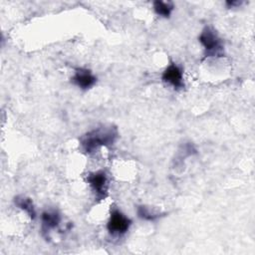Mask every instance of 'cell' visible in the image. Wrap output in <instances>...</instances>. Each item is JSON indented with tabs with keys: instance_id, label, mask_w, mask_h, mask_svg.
<instances>
[{
	"instance_id": "7",
	"label": "cell",
	"mask_w": 255,
	"mask_h": 255,
	"mask_svg": "<svg viewBox=\"0 0 255 255\" xmlns=\"http://www.w3.org/2000/svg\"><path fill=\"white\" fill-rule=\"evenodd\" d=\"M42 229L48 232L50 229L56 228L60 222V215L56 211H45L42 213Z\"/></svg>"
},
{
	"instance_id": "10",
	"label": "cell",
	"mask_w": 255,
	"mask_h": 255,
	"mask_svg": "<svg viewBox=\"0 0 255 255\" xmlns=\"http://www.w3.org/2000/svg\"><path fill=\"white\" fill-rule=\"evenodd\" d=\"M137 214L140 218L142 219H145V220H153L155 219L156 217H158L157 214H154L152 212H150L146 207L144 206H139L137 208Z\"/></svg>"
},
{
	"instance_id": "9",
	"label": "cell",
	"mask_w": 255,
	"mask_h": 255,
	"mask_svg": "<svg viewBox=\"0 0 255 255\" xmlns=\"http://www.w3.org/2000/svg\"><path fill=\"white\" fill-rule=\"evenodd\" d=\"M15 203L21 208L23 209L31 218H35L36 212H35V208L33 206V203L31 201V199L26 198V197H17L15 200Z\"/></svg>"
},
{
	"instance_id": "3",
	"label": "cell",
	"mask_w": 255,
	"mask_h": 255,
	"mask_svg": "<svg viewBox=\"0 0 255 255\" xmlns=\"http://www.w3.org/2000/svg\"><path fill=\"white\" fill-rule=\"evenodd\" d=\"M131 221L125 214H123L119 210H114L111 213L109 222H108V230L113 235H123L125 234L129 226Z\"/></svg>"
},
{
	"instance_id": "2",
	"label": "cell",
	"mask_w": 255,
	"mask_h": 255,
	"mask_svg": "<svg viewBox=\"0 0 255 255\" xmlns=\"http://www.w3.org/2000/svg\"><path fill=\"white\" fill-rule=\"evenodd\" d=\"M198 39L204 48L206 57H219L223 55L222 42L213 29L209 27L204 28Z\"/></svg>"
},
{
	"instance_id": "4",
	"label": "cell",
	"mask_w": 255,
	"mask_h": 255,
	"mask_svg": "<svg viewBox=\"0 0 255 255\" xmlns=\"http://www.w3.org/2000/svg\"><path fill=\"white\" fill-rule=\"evenodd\" d=\"M88 182L99 199L106 197L108 190V178L104 171H96L89 174Z\"/></svg>"
},
{
	"instance_id": "5",
	"label": "cell",
	"mask_w": 255,
	"mask_h": 255,
	"mask_svg": "<svg viewBox=\"0 0 255 255\" xmlns=\"http://www.w3.org/2000/svg\"><path fill=\"white\" fill-rule=\"evenodd\" d=\"M71 80L72 83L75 84L77 87L81 88L82 90H87L95 85L97 78L90 70L79 68L75 71Z\"/></svg>"
},
{
	"instance_id": "1",
	"label": "cell",
	"mask_w": 255,
	"mask_h": 255,
	"mask_svg": "<svg viewBox=\"0 0 255 255\" xmlns=\"http://www.w3.org/2000/svg\"><path fill=\"white\" fill-rule=\"evenodd\" d=\"M118 136L116 128H99L87 132L81 138V145L83 149L91 153L101 146L112 144Z\"/></svg>"
},
{
	"instance_id": "6",
	"label": "cell",
	"mask_w": 255,
	"mask_h": 255,
	"mask_svg": "<svg viewBox=\"0 0 255 255\" xmlns=\"http://www.w3.org/2000/svg\"><path fill=\"white\" fill-rule=\"evenodd\" d=\"M163 82L169 84L174 89L183 87V74L182 70L176 64H170L162 74Z\"/></svg>"
},
{
	"instance_id": "8",
	"label": "cell",
	"mask_w": 255,
	"mask_h": 255,
	"mask_svg": "<svg viewBox=\"0 0 255 255\" xmlns=\"http://www.w3.org/2000/svg\"><path fill=\"white\" fill-rule=\"evenodd\" d=\"M153 9L157 15L167 18V17H169V15L173 9V5L169 2H163V1L157 0V1L153 2Z\"/></svg>"
}]
</instances>
